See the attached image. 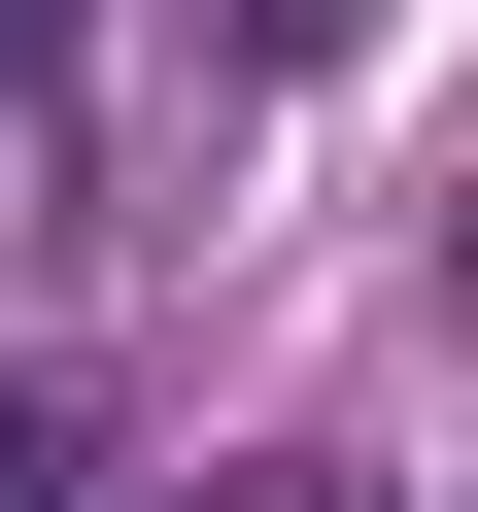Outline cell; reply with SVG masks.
I'll list each match as a JSON object with an SVG mask.
<instances>
[{
  "instance_id": "6da1fadb",
  "label": "cell",
  "mask_w": 478,
  "mask_h": 512,
  "mask_svg": "<svg viewBox=\"0 0 478 512\" xmlns=\"http://www.w3.org/2000/svg\"><path fill=\"white\" fill-rule=\"evenodd\" d=\"M35 69H69V0H0V103H35Z\"/></svg>"
},
{
  "instance_id": "7a4b0ae2",
  "label": "cell",
  "mask_w": 478,
  "mask_h": 512,
  "mask_svg": "<svg viewBox=\"0 0 478 512\" xmlns=\"http://www.w3.org/2000/svg\"><path fill=\"white\" fill-rule=\"evenodd\" d=\"M239 512H376V478H239Z\"/></svg>"
}]
</instances>
